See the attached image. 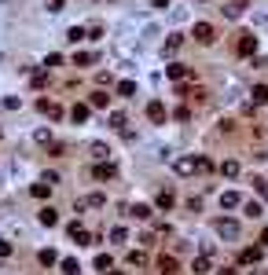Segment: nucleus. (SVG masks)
I'll return each instance as SVG.
<instances>
[{
	"label": "nucleus",
	"instance_id": "f257e3e1",
	"mask_svg": "<svg viewBox=\"0 0 268 275\" xmlns=\"http://www.w3.org/2000/svg\"><path fill=\"white\" fill-rule=\"evenodd\" d=\"M173 173L177 176H195L199 173V154H180L177 162H173Z\"/></svg>",
	"mask_w": 268,
	"mask_h": 275
},
{
	"label": "nucleus",
	"instance_id": "f03ea898",
	"mask_svg": "<svg viewBox=\"0 0 268 275\" xmlns=\"http://www.w3.org/2000/svg\"><path fill=\"white\" fill-rule=\"evenodd\" d=\"M213 231H217V235H220L224 242L239 239V224H235V220H228V216H220V220H213Z\"/></svg>",
	"mask_w": 268,
	"mask_h": 275
},
{
	"label": "nucleus",
	"instance_id": "7ed1b4c3",
	"mask_svg": "<svg viewBox=\"0 0 268 275\" xmlns=\"http://www.w3.org/2000/svg\"><path fill=\"white\" fill-rule=\"evenodd\" d=\"M147 121H151V125H165V107H162V99H151V103H147Z\"/></svg>",
	"mask_w": 268,
	"mask_h": 275
},
{
	"label": "nucleus",
	"instance_id": "20e7f679",
	"mask_svg": "<svg viewBox=\"0 0 268 275\" xmlns=\"http://www.w3.org/2000/svg\"><path fill=\"white\" fill-rule=\"evenodd\" d=\"M37 110H41L44 118H52V121L63 118V107H59V103H52V99H37Z\"/></svg>",
	"mask_w": 268,
	"mask_h": 275
},
{
	"label": "nucleus",
	"instance_id": "39448f33",
	"mask_svg": "<svg viewBox=\"0 0 268 275\" xmlns=\"http://www.w3.org/2000/svg\"><path fill=\"white\" fill-rule=\"evenodd\" d=\"M165 77H169V81H188V77H191V66L173 63V66H165Z\"/></svg>",
	"mask_w": 268,
	"mask_h": 275
},
{
	"label": "nucleus",
	"instance_id": "423d86ee",
	"mask_svg": "<svg viewBox=\"0 0 268 275\" xmlns=\"http://www.w3.org/2000/svg\"><path fill=\"white\" fill-rule=\"evenodd\" d=\"M70 239L77 242V246H88V242H92V235H88V227H85V224L73 220V224H70Z\"/></svg>",
	"mask_w": 268,
	"mask_h": 275
},
{
	"label": "nucleus",
	"instance_id": "0eeeda50",
	"mask_svg": "<svg viewBox=\"0 0 268 275\" xmlns=\"http://www.w3.org/2000/svg\"><path fill=\"white\" fill-rule=\"evenodd\" d=\"M195 41H199V44H213V41H217L213 26H209V22H199V26H195Z\"/></svg>",
	"mask_w": 268,
	"mask_h": 275
},
{
	"label": "nucleus",
	"instance_id": "6e6552de",
	"mask_svg": "<svg viewBox=\"0 0 268 275\" xmlns=\"http://www.w3.org/2000/svg\"><path fill=\"white\" fill-rule=\"evenodd\" d=\"M235 52L239 55H254L257 52V37L254 33H243V37H239V44H235Z\"/></svg>",
	"mask_w": 268,
	"mask_h": 275
},
{
	"label": "nucleus",
	"instance_id": "1a4fd4ad",
	"mask_svg": "<svg viewBox=\"0 0 268 275\" xmlns=\"http://www.w3.org/2000/svg\"><path fill=\"white\" fill-rule=\"evenodd\" d=\"M114 173H118V169L110 165V162H103V158L92 165V176H96V180H114Z\"/></svg>",
	"mask_w": 268,
	"mask_h": 275
},
{
	"label": "nucleus",
	"instance_id": "9d476101",
	"mask_svg": "<svg viewBox=\"0 0 268 275\" xmlns=\"http://www.w3.org/2000/svg\"><path fill=\"white\" fill-rule=\"evenodd\" d=\"M70 121H73V125H85V121H88V103H73V107H70Z\"/></svg>",
	"mask_w": 268,
	"mask_h": 275
},
{
	"label": "nucleus",
	"instance_id": "9b49d317",
	"mask_svg": "<svg viewBox=\"0 0 268 275\" xmlns=\"http://www.w3.org/2000/svg\"><path fill=\"white\" fill-rule=\"evenodd\" d=\"M154 206H158V209H173V206H177V195H173L169 187H162L158 198H154Z\"/></svg>",
	"mask_w": 268,
	"mask_h": 275
},
{
	"label": "nucleus",
	"instance_id": "f8f14e48",
	"mask_svg": "<svg viewBox=\"0 0 268 275\" xmlns=\"http://www.w3.org/2000/svg\"><path fill=\"white\" fill-rule=\"evenodd\" d=\"M88 107H96V110H103V107H110V92H103V88H96L88 96Z\"/></svg>",
	"mask_w": 268,
	"mask_h": 275
},
{
	"label": "nucleus",
	"instance_id": "ddd939ff",
	"mask_svg": "<svg viewBox=\"0 0 268 275\" xmlns=\"http://www.w3.org/2000/svg\"><path fill=\"white\" fill-rule=\"evenodd\" d=\"M129 216H136V220H151V206H147V202H133V206H129Z\"/></svg>",
	"mask_w": 268,
	"mask_h": 275
},
{
	"label": "nucleus",
	"instance_id": "4468645a",
	"mask_svg": "<svg viewBox=\"0 0 268 275\" xmlns=\"http://www.w3.org/2000/svg\"><path fill=\"white\" fill-rule=\"evenodd\" d=\"M158 272H162V275H177V257L162 253V257H158Z\"/></svg>",
	"mask_w": 268,
	"mask_h": 275
},
{
	"label": "nucleus",
	"instance_id": "2eb2a0df",
	"mask_svg": "<svg viewBox=\"0 0 268 275\" xmlns=\"http://www.w3.org/2000/svg\"><path fill=\"white\" fill-rule=\"evenodd\" d=\"M220 206H224V209H239L243 198H239V191H224V195H220Z\"/></svg>",
	"mask_w": 268,
	"mask_h": 275
},
{
	"label": "nucleus",
	"instance_id": "dca6fc26",
	"mask_svg": "<svg viewBox=\"0 0 268 275\" xmlns=\"http://www.w3.org/2000/svg\"><path fill=\"white\" fill-rule=\"evenodd\" d=\"M37 220H41L44 227H55V224H59V213H55L52 206H44V209H41V216H37Z\"/></svg>",
	"mask_w": 268,
	"mask_h": 275
},
{
	"label": "nucleus",
	"instance_id": "f3484780",
	"mask_svg": "<svg viewBox=\"0 0 268 275\" xmlns=\"http://www.w3.org/2000/svg\"><path fill=\"white\" fill-rule=\"evenodd\" d=\"M254 261H261V246H250V250L239 253V264H254Z\"/></svg>",
	"mask_w": 268,
	"mask_h": 275
},
{
	"label": "nucleus",
	"instance_id": "a211bd4d",
	"mask_svg": "<svg viewBox=\"0 0 268 275\" xmlns=\"http://www.w3.org/2000/svg\"><path fill=\"white\" fill-rule=\"evenodd\" d=\"M30 195H33V198H48V195H52V184H48V180H41V184L30 187Z\"/></svg>",
	"mask_w": 268,
	"mask_h": 275
},
{
	"label": "nucleus",
	"instance_id": "6ab92c4d",
	"mask_svg": "<svg viewBox=\"0 0 268 275\" xmlns=\"http://www.w3.org/2000/svg\"><path fill=\"white\" fill-rule=\"evenodd\" d=\"M220 173H224L228 180H235V176H239V162H232V158H228V162H220Z\"/></svg>",
	"mask_w": 268,
	"mask_h": 275
},
{
	"label": "nucleus",
	"instance_id": "aec40b11",
	"mask_svg": "<svg viewBox=\"0 0 268 275\" xmlns=\"http://www.w3.org/2000/svg\"><path fill=\"white\" fill-rule=\"evenodd\" d=\"M250 99H254V103H261V107H265V103H268V84H257V88L250 92Z\"/></svg>",
	"mask_w": 268,
	"mask_h": 275
},
{
	"label": "nucleus",
	"instance_id": "412c9836",
	"mask_svg": "<svg viewBox=\"0 0 268 275\" xmlns=\"http://www.w3.org/2000/svg\"><path fill=\"white\" fill-rule=\"evenodd\" d=\"M103 202H107V198H103V195H88V198H85V202H81V206H77V209H85V206H88V209H99V206H103Z\"/></svg>",
	"mask_w": 268,
	"mask_h": 275
},
{
	"label": "nucleus",
	"instance_id": "4be33fe9",
	"mask_svg": "<svg viewBox=\"0 0 268 275\" xmlns=\"http://www.w3.org/2000/svg\"><path fill=\"white\" fill-rule=\"evenodd\" d=\"M92 63H96L92 52H77V55H73V66H92Z\"/></svg>",
	"mask_w": 268,
	"mask_h": 275
},
{
	"label": "nucleus",
	"instance_id": "5701e85b",
	"mask_svg": "<svg viewBox=\"0 0 268 275\" xmlns=\"http://www.w3.org/2000/svg\"><path fill=\"white\" fill-rule=\"evenodd\" d=\"M37 261H41V268H52V264H55V250H41Z\"/></svg>",
	"mask_w": 268,
	"mask_h": 275
},
{
	"label": "nucleus",
	"instance_id": "b1692460",
	"mask_svg": "<svg viewBox=\"0 0 268 275\" xmlns=\"http://www.w3.org/2000/svg\"><path fill=\"white\" fill-rule=\"evenodd\" d=\"M250 184H254V191H257V195H261L265 202H268V184H265V180H261V176H254Z\"/></svg>",
	"mask_w": 268,
	"mask_h": 275
},
{
	"label": "nucleus",
	"instance_id": "393cba45",
	"mask_svg": "<svg viewBox=\"0 0 268 275\" xmlns=\"http://www.w3.org/2000/svg\"><path fill=\"white\" fill-rule=\"evenodd\" d=\"M209 268H213V261H209V257H195V272L199 275H206Z\"/></svg>",
	"mask_w": 268,
	"mask_h": 275
},
{
	"label": "nucleus",
	"instance_id": "a878e982",
	"mask_svg": "<svg viewBox=\"0 0 268 275\" xmlns=\"http://www.w3.org/2000/svg\"><path fill=\"white\" fill-rule=\"evenodd\" d=\"M180 41H184V37H180V33H173L169 41H165V55H173V52H177V48H180Z\"/></svg>",
	"mask_w": 268,
	"mask_h": 275
},
{
	"label": "nucleus",
	"instance_id": "bb28decb",
	"mask_svg": "<svg viewBox=\"0 0 268 275\" xmlns=\"http://www.w3.org/2000/svg\"><path fill=\"white\" fill-rule=\"evenodd\" d=\"M224 15H228V18H239V15H243V0H235V4H228V7H224Z\"/></svg>",
	"mask_w": 268,
	"mask_h": 275
},
{
	"label": "nucleus",
	"instance_id": "cd10ccee",
	"mask_svg": "<svg viewBox=\"0 0 268 275\" xmlns=\"http://www.w3.org/2000/svg\"><path fill=\"white\" fill-rule=\"evenodd\" d=\"M88 150H92V158H107V154H110V147H107V143H92Z\"/></svg>",
	"mask_w": 268,
	"mask_h": 275
},
{
	"label": "nucleus",
	"instance_id": "c85d7f7f",
	"mask_svg": "<svg viewBox=\"0 0 268 275\" xmlns=\"http://www.w3.org/2000/svg\"><path fill=\"white\" fill-rule=\"evenodd\" d=\"M77 272H81V264H77V261H70V257L63 261V275H77Z\"/></svg>",
	"mask_w": 268,
	"mask_h": 275
},
{
	"label": "nucleus",
	"instance_id": "c756f323",
	"mask_svg": "<svg viewBox=\"0 0 268 275\" xmlns=\"http://www.w3.org/2000/svg\"><path fill=\"white\" fill-rule=\"evenodd\" d=\"M118 96H136V84L133 81H122V84H118Z\"/></svg>",
	"mask_w": 268,
	"mask_h": 275
},
{
	"label": "nucleus",
	"instance_id": "7c9ffc66",
	"mask_svg": "<svg viewBox=\"0 0 268 275\" xmlns=\"http://www.w3.org/2000/svg\"><path fill=\"white\" fill-rule=\"evenodd\" d=\"M33 139H37V143H52V129H37Z\"/></svg>",
	"mask_w": 268,
	"mask_h": 275
},
{
	"label": "nucleus",
	"instance_id": "2f4dec72",
	"mask_svg": "<svg viewBox=\"0 0 268 275\" xmlns=\"http://www.w3.org/2000/svg\"><path fill=\"white\" fill-rule=\"evenodd\" d=\"M125 239H129L125 227H110V242H125Z\"/></svg>",
	"mask_w": 268,
	"mask_h": 275
},
{
	"label": "nucleus",
	"instance_id": "473e14b6",
	"mask_svg": "<svg viewBox=\"0 0 268 275\" xmlns=\"http://www.w3.org/2000/svg\"><path fill=\"white\" fill-rule=\"evenodd\" d=\"M67 41H73V44H77V41H85V30H81V26H73V30L67 33Z\"/></svg>",
	"mask_w": 268,
	"mask_h": 275
},
{
	"label": "nucleus",
	"instance_id": "72a5a7b5",
	"mask_svg": "<svg viewBox=\"0 0 268 275\" xmlns=\"http://www.w3.org/2000/svg\"><path fill=\"white\" fill-rule=\"evenodd\" d=\"M129 264H133V268H143L147 257H143V253H129Z\"/></svg>",
	"mask_w": 268,
	"mask_h": 275
},
{
	"label": "nucleus",
	"instance_id": "f704fd0d",
	"mask_svg": "<svg viewBox=\"0 0 268 275\" xmlns=\"http://www.w3.org/2000/svg\"><path fill=\"white\" fill-rule=\"evenodd\" d=\"M110 264H114V261H110V257H107V253H99V257H96V268H99V272H107V268H110Z\"/></svg>",
	"mask_w": 268,
	"mask_h": 275
},
{
	"label": "nucleus",
	"instance_id": "c9c22d12",
	"mask_svg": "<svg viewBox=\"0 0 268 275\" xmlns=\"http://www.w3.org/2000/svg\"><path fill=\"white\" fill-rule=\"evenodd\" d=\"M44 66H48V70H55V66H63V55L55 52V55H48V59H44Z\"/></svg>",
	"mask_w": 268,
	"mask_h": 275
},
{
	"label": "nucleus",
	"instance_id": "e433bc0d",
	"mask_svg": "<svg viewBox=\"0 0 268 275\" xmlns=\"http://www.w3.org/2000/svg\"><path fill=\"white\" fill-rule=\"evenodd\" d=\"M199 173H213V162H209V158H202V154H199Z\"/></svg>",
	"mask_w": 268,
	"mask_h": 275
},
{
	"label": "nucleus",
	"instance_id": "4c0bfd02",
	"mask_svg": "<svg viewBox=\"0 0 268 275\" xmlns=\"http://www.w3.org/2000/svg\"><path fill=\"white\" fill-rule=\"evenodd\" d=\"M246 216H254V220H257V216H261V206H257V202H246Z\"/></svg>",
	"mask_w": 268,
	"mask_h": 275
},
{
	"label": "nucleus",
	"instance_id": "58836bf2",
	"mask_svg": "<svg viewBox=\"0 0 268 275\" xmlns=\"http://www.w3.org/2000/svg\"><path fill=\"white\" fill-rule=\"evenodd\" d=\"M110 125H114V129H122V125H125V114H122V110H118V114H110Z\"/></svg>",
	"mask_w": 268,
	"mask_h": 275
},
{
	"label": "nucleus",
	"instance_id": "ea45409f",
	"mask_svg": "<svg viewBox=\"0 0 268 275\" xmlns=\"http://www.w3.org/2000/svg\"><path fill=\"white\" fill-rule=\"evenodd\" d=\"M44 81H48V70H37V73H33V84H37V88H41Z\"/></svg>",
	"mask_w": 268,
	"mask_h": 275
},
{
	"label": "nucleus",
	"instance_id": "a19ab883",
	"mask_svg": "<svg viewBox=\"0 0 268 275\" xmlns=\"http://www.w3.org/2000/svg\"><path fill=\"white\" fill-rule=\"evenodd\" d=\"M0 257H11V242H0Z\"/></svg>",
	"mask_w": 268,
	"mask_h": 275
},
{
	"label": "nucleus",
	"instance_id": "79ce46f5",
	"mask_svg": "<svg viewBox=\"0 0 268 275\" xmlns=\"http://www.w3.org/2000/svg\"><path fill=\"white\" fill-rule=\"evenodd\" d=\"M63 4H67V0H48V7H52V11H63Z\"/></svg>",
	"mask_w": 268,
	"mask_h": 275
},
{
	"label": "nucleus",
	"instance_id": "37998d69",
	"mask_svg": "<svg viewBox=\"0 0 268 275\" xmlns=\"http://www.w3.org/2000/svg\"><path fill=\"white\" fill-rule=\"evenodd\" d=\"M151 7H158V11H162V7H169V0H151Z\"/></svg>",
	"mask_w": 268,
	"mask_h": 275
},
{
	"label": "nucleus",
	"instance_id": "c03bdc74",
	"mask_svg": "<svg viewBox=\"0 0 268 275\" xmlns=\"http://www.w3.org/2000/svg\"><path fill=\"white\" fill-rule=\"evenodd\" d=\"M261 242H265V246H268V227H265V231H261Z\"/></svg>",
	"mask_w": 268,
	"mask_h": 275
},
{
	"label": "nucleus",
	"instance_id": "a18cd8bd",
	"mask_svg": "<svg viewBox=\"0 0 268 275\" xmlns=\"http://www.w3.org/2000/svg\"><path fill=\"white\" fill-rule=\"evenodd\" d=\"M107 275H122V272H107Z\"/></svg>",
	"mask_w": 268,
	"mask_h": 275
},
{
	"label": "nucleus",
	"instance_id": "49530a36",
	"mask_svg": "<svg viewBox=\"0 0 268 275\" xmlns=\"http://www.w3.org/2000/svg\"><path fill=\"white\" fill-rule=\"evenodd\" d=\"M220 275H235V272H220Z\"/></svg>",
	"mask_w": 268,
	"mask_h": 275
}]
</instances>
